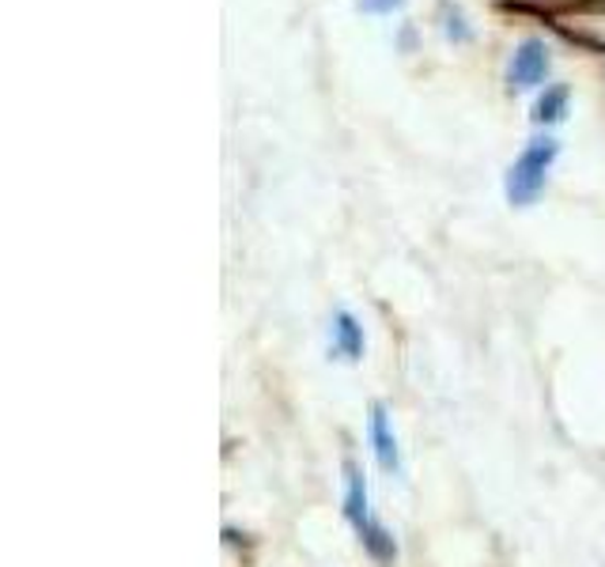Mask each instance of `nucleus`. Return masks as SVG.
Wrapping results in <instances>:
<instances>
[{
    "label": "nucleus",
    "instance_id": "nucleus-1",
    "mask_svg": "<svg viewBox=\"0 0 605 567\" xmlns=\"http://www.w3.org/2000/svg\"><path fill=\"white\" fill-rule=\"evenodd\" d=\"M556 155H560V144H556L553 137H537V141H530L526 147H522V155L511 163L507 182H503V193L514 209H530V204L542 197L545 178H549Z\"/></svg>",
    "mask_w": 605,
    "mask_h": 567
},
{
    "label": "nucleus",
    "instance_id": "nucleus-2",
    "mask_svg": "<svg viewBox=\"0 0 605 567\" xmlns=\"http://www.w3.org/2000/svg\"><path fill=\"white\" fill-rule=\"evenodd\" d=\"M549 72V46L542 38H526L514 49L511 64H507V80H511V92H530L537 87Z\"/></svg>",
    "mask_w": 605,
    "mask_h": 567
},
{
    "label": "nucleus",
    "instance_id": "nucleus-3",
    "mask_svg": "<svg viewBox=\"0 0 605 567\" xmlns=\"http://www.w3.org/2000/svg\"><path fill=\"white\" fill-rule=\"evenodd\" d=\"M371 450H375V462H379L382 473L402 470V450H398V435H394V427H390L387 405H371Z\"/></svg>",
    "mask_w": 605,
    "mask_h": 567
},
{
    "label": "nucleus",
    "instance_id": "nucleus-4",
    "mask_svg": "<svg viewBox=\"0 0 605 567\" xmlns=\"http://www.w3.org/2000/svg\"><path fill=\"white\" fill-rule=\"evenodd\" d=\"M345 515H348V522H353L356 533L375 522L371 504H367V481H364V473H359L356 462L345 465Z\"/></svg>",
    "mask_w": 605,
    "mask_h": 567
},
{
    "label": "nucleus",
    "instance_id": "nucleus-5",
    "mask_svg": "<svg viewBox=\"0 0 605 567\" xmlns=\"http://www.w3.org/2000/svg\"><path fill=\"white\" fill-rule=\"evenodd\" d=\"M333 352L348 364L364 359V326L356 322L353 310H337L333 315Z\"/></svg>",
    "mask_w": 605,
    "mask_h": 567
},
{
    "label": "nucleus",
    "instance_id": "nucleus-6",
    "mask_svg": "<svg viewBox=\"0 0 605 567\" xmlns=\"http://www.w3.org/2000/svg\"><path fill=\"white\" fill-rule=\"evenodd\" d=\"M564 114H568V87L553 84V87H545V95L534 103V114H530V118H534L537 126H556V121H564Z\"/></svg>",
    "mask_w": 605,
    "mask_h": 567
},
{
    "label": "nucleus",
    "instance_id": "nucleus-7",
    "mask_svg": "<svg viewBox=\"0 0 605 567\" xmlns=\"http://www.w3.org/2000/svg\"><path fill=\"white\" fill-rule=\"evenodd\" d=\"M359 541H364V548L375 556V560H394L398 556V545H394V538H390V530L382 522H371L367 530H359Z\"/></svg>",
    "mask_w": 605,
    "mask_h": 567
},
{
    "label": "nucleus",
    "instance_id": "nucleus-8",
    "mask_svg": "<svg viewBox=\"0 0 605 567\" xmlns=\"http://www.w3.org/2000/svg\"><path fill=\"white\" fill-rule=\"evenodd\" d=\"M443 31H447V38H454V43H470L473 38V31L465 27V20H462V12L451 4V0H443Z\"/></svg>",
    "mask_w": 605,
    "mask_h": 567
},
{
    "label": "nucleus",
    "instance_id": "nucleus-9",
    "mask_svg": "<svg viewBox=\"0 0 605 567\" xmlns=\"http://www.w3.org/2000/svg\"><path fill=\"white\" fill-rule=\"evenodd\" d=\"M356 8L367 15H390V12H402L405 0H356Z\"/></svg>",
    "mask_w": 605,
    "mask_h": 567
}]
</instances>
